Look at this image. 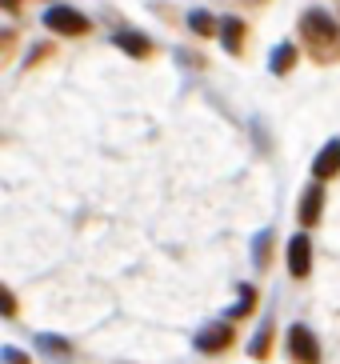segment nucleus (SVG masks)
Instances as JSON below:
<instances>
[{"label": "nucleus", "instance_id": "nucleus-1", "mask_svg": "<svg viewBox=\"0 0 340 364\" xmlns=\"http://www.w3.org/2000/svg\"><path fill=\"white\" fill-rule=\"evenodd\" d=\"M300 36H304V44H309V53L317 56V60H324V56L332 53V44H336L340 28H336V21H332L329 12L309 9L304 16H300Z\"/></svg>", "mask_w": 340, "mask_h": 364}, {"label": "nucleus", "instance_id": "nucleus-2", "mask_svg": "<svg viewBox=\"0 0 340 364\" xmlns=\"http://www.w3.org/2000/svg\"><path fill=\"white\" fill-rule=\"evenodd\" d=\"M44 28L56 36H85L88 33V16L85 12L68 9V4H53V9L44 12Z\"/></svg>", "mask_w": 340, "mask_h": 364}, {"label": "nucleus", "instance_id": "nucleus-3", "mask_svg": "<svg viewBox=\"0 0 340 364\" xmlns=\"http://www.w3.org/2000/svg\"><path fill=\"white\" fill-rule=\"evenodd\" d=\"M288 356L297 364H320V341L309 324H292L288 328Z\"/></svg>", "mask_w": 340, "mask_h": 364}, {"label": "nucleus", "instance_id": "nucleus-4", "mask_svg": "<svg viewBox=\"0 0 340 364\" xmlns=\"http://www.w3.org/2000/svg\"><path fill=\"white\" fill-rule=\"evenodd\" d=\"M285 260H288V277L292 280H309L312 272V240L304 232H297L285 248Z\"/></svg>", "mask_w": 340, "mask_h": 364}, {"label": "nucleus", "instance_id": "nucleus-5", "mask_svg": "<svg viewBox=\"0 0 340 364\" xmlns=\"http://www.w3.org/2000/svg\"><path fill=\"white\" fill-rule=\"evenodd\" d=\"M228 344H233V328H228V324H204L201 332H196V348H201V353H224V348H228Z\"/></svg>", "mask_w": 340, "mask_h": 364}, {"label": "nucleus", "instance_id": "nucleus-6", "mask_svg": "<svg viewBox=\"0 0 340 364\" xmlns=\"http://www.w3.org/2000/svg\"><path fill=\"white\" fill-rule=\"evenodd\" d=\"M320 213H324V184L317 181V184H309V188H304L297 216H300V225H304V228H312L320 220Z\"/></svg>", "mask_w": 340, "mask_h": 364}, {"label": "nucleus", "instance_id": "nucleus-7", "mask_svg": "<svg viewBox=\"0 0 340 364\" xmlns=\"http://www.w3.org/2000/svg\"><path fill=\"white\" fill-rule=\"evenodd\" d=\"M112 44H117L120 53L137 56V60H144V56H152V41L144 33H137V28H120V33H112Z\"/></svg>", "mask_w": 340, "mask_h": 364}, {"label": "nucleus", "instance_id": "nucleus-8", "mask_svg": "<svg viewBox=\"0 0 340 364\" xmlns=\"http://www.w3.org/2000/svg\"><path fill=\"white\" fill-rule=\"evenodd\" d=\"M336 172H340V140H329V144L320 149V156L312 161V176L324 184V181H332Z\"/></svg>", "mask_w": 340, "mask_h": 364}, {"label": "nucleus", "instance_id": "nucleus-9", "mask_svg": "<svg viewBox=\"0 0 340 364\" xmlns=\"http://www.w3.org/2000/svg\"><path fill=\"white\" fill-rule=\"evenodd\" d=\"M36 348H41L53 364H68V360H73L68 341H64V336H53V332H41V336H36Z\"/></svg>", "mask_w": 340, "mask_h": 364}, {"label": "nucleus", "instance_id": "nucleus-10", "mask_svg": "<svg viewBox=\"0 0 340 364\" xmlns=\"http://www.w3.org/2000/svg\"><path fill=\"white\" fill-rule=\"evenodd\" d=\"M221 41H224V48L236 56L240 48H245V21H240V16H224L221 21Z\"/></svg>", "mask_w": 340, "mask_h": 364}, {"label": "nucleus", "instance_id": "nucleus-11", "mask_svg": "<svg viewBox=\"0 0 340 364\" xmlns=\"http://www.w3.org/2000/svg\"><path fill=\"white\" fill-rule=\"evenodd\" d=\"M292 65H297V48H292V44H277V53H272V73L285 76Z\"/></svg>", "mask_w": 340, "mask_h": 364}, {"label": "nucleus", "instance_id": "nucleus-12", "mask_svg": "<svg viewBox=\"0 0 340 364\" xmlns=\"http://www.w3.org/2000/svg\"><path fill=\"white\" fill-rule=\"evenodd\" d=\"M268 248H272V228H265V232L253 240V264H256V268L268 264Z\"/></svg>", "mask_w": 340, "mask_h": 364}, {"label": "nucleus", "instance_id": "nucleus-13", "mask_svg": "<svg viewBox=\"0 0 340 364\" xmlns=\"http://www.w3.org/2000/svg\"><path fill=\"white\" fill-rule=\"evenodd\" d=\"M268 341H272V324H260V332H256V336H253V344H248V353H253L256 356V360H260V356H268V348H272V344H268Z\"/></svg>", "mask_w": 340, "mask_h": 364}, {"label": "nucleus", "instance_id": "nucleus-14", "mask_svg": "<svg viewBox=\"0 0 340 364\" xmlns=\"http://www.w3.org/2000/svg\"><path fill=\"white\" fill-rule=\"evenodd\" d=\"M188 28H192V33H201V36H208V33H213V16H208L204 9H196L188 16Z\"/></svg>", "mask_w": 340, "mask_h": 364}, {"label": "nucleus", "instance_id": "nucleus-15", "mask_svg": "<svg viewBox=\"0 0 340 364\" xmlns=\"http://www.w3.org/2000/svg\"><path fill=\"white\" fill-rule=\"evenodd\" d=\"M253 300H256V292H253V289H245V292H240V300H236L233 316H248V309H253Z\"/></svg>", "mask_w": 340, "mask_h": 364}, {"label": "nucleus", "instance_id": "nucleus-16", "mask_svg": "<svg viewBox=\"0 0 340 364\" xmlns=\"http://www.w3.org/2000/svg\"><path fill=\"white\" fill-rule=\"evenodd\" d=\"M4 364H28V356H21L16 348H4Z\"/></svg>", "mask_w": 340, "mask_h": 364}, {"label": "nucleus", "instance_id": "nucleus-17", "mask_svg": "<svg viewBox=\"0 0 340 364\" xmlns=\"http://www.w3.org/2000/svg\"><path fill=\"white\" fill-rule=\"evenodd\" d=\"M16 4H21V0H4V9L9 12H16Z\"/></svg>", "mask_w": 340, "mask_h": 364}]
</instances>
